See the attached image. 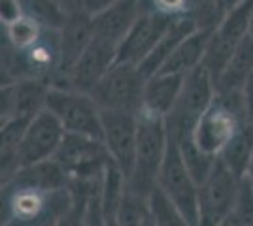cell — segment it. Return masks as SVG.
Returning a JSON list of instances; mask_svg holds the SVG:
<instances>
[{
	"label": "cell",
	"instance_id": "obj_34",
	"mask_svg": "<svg viewBox=\"0 0 253 226\" xmlns=\"http://www.w3.org/2000/svg\"><path fill=\"white\" fill-rule=\"evenodd\" d=\"M221 226H231V225H229V221H227V223H223Z\"/></svg>",
	"mask_w": 253,
	"mask_h": 226
},
{
	"label": "cell",
	"instance_id": "obj_15",
	"mask_svg": "<svg viewBox=\"0 0 253 226\" xmlns=\"http://www.w3.org/2000/svg\"><path fill=\"white\" fill-rule=\"evenodd\" d=\"M117 45L95 36L72 68L68 77V89L89 95L98 85V81L110 72V68L117 63Z\"/></svg>",
	"mask_w": 253,
	"mask_h": 226
},
{
	"label": "cell",
	"instance_id": "obj_25",
	"mask_svg": "<svg viewBox=\"0 0 253 226\" xmlns=\"http://www.w3.org/2000/svg\"><path fill=\"white\" fill-rule=\"evenodd\" d=\"M197 0H140L142 13H151L167 19H193ZM195 21V19H193Z\"/></svg>",
	"mask_w": 253,
	"mask_h": 226
},
{
	"label": "cell",
	"instance_id": "obj_23",
	"mask_svg": "<svg viewBox=\"0 0 253 226\" xmlns=\"http://www.w3.org/2000/svg\"><path fill=\"white\" fill-rule=\"evenodd\" d=\"M148 207L155 226H193L185 219V215L159 189L149 194Z\"/></svg>",
	"mask_w": 253,
	"mask_h": 226
},
{
	"label": "cell",
	"instance_id": "obj_10",
	"mask_svg": "<svg viewBox=\"0 0 253 226\" xmlns=\"http://www.w3.org/2000/svg\"><path fill=\"white\" fill-rule=\"evenodd\" d=\"M102 111V140L117 168L125 173L126 181L134 168L138 145V115L126 111Z\"/></svg>",
	"mask_w": 253,
	"mask_h": 226
},
{
	"label": "cell",
	"instance_id": "obj_7",
	"mask_svg": "<svg viewBox=\"0 0 253 226\" xmlns=\"http://www.w3.org/2000/svg\"><path fill=\"white\" fill-rule=\"evenodd\" d=\"M53 161L76 181H96L102 177L112 157L104 140L84 134H64Z\"/></svg>",
	"mask_w": 253,
	"mask_h": 226
},
{
	"label": "cell",
	"instance_id": "obj_1",
	"mask_svg": "<svg viewBox=\"0 0 253 226\" xmlns=\"http://www.w3.org/2000/svg\"><path fill=\"white\" fill-rule=\"evenodd\" d=\"M72 209L70 187H45L19 173L2 183L0 226H57Z\"/></svg>",
	"mask_w": 253,
	"mask_h": 226
},
{
	"label": "cell",
	"instance_id": "obj_5",
	"mask_svg": "<svg viewBox=\"0 0 253 226\" xmlns=\"http://www.w3.org/2000/svg\"><path fill=\"white\" fill-rule=\"evenodd\" d=\"M45 109L59 119L66 132L102 140V111L91 95L74 89L49 87Z\"/></svg>",
	"mask_w": 253,
	"mask_h": 226
},
{
	"label": "cell",
	"instance_id": "obj_33",
	"mask_svg": "<svg viewBox=\"0 0 253 226\" xmlns=\"http://www.w3.org/2000/svg\"><path fill=\"white\" fill-rule=\"evenodd\" d=\"M146 226H155V223H153V219H151V215L148 217V221H146Z\"/></svg>",
	"mask_w": 253,
	"mask_h": 226
},
{
	"label": "cell",
	"instance_id": "obj_9",
	"mask_svg": "<svg viewBox=\"0 0 253 226\" xmlns=\"http://www.w3.org/2000/svg\"><path fill=\"white\" fill-rule=\"evenodd\" d=\"M157 189L185 215L193 226H199V183L189 172L178 141L169 134V147L159 173Z\"/></svg>",
	"mask_w": 253,
	"mask_h": 226
},
{
	"label": "cell",
	"instance_id": "obj_2",
	"mask_svg": "<svg viewBox=\"0 0 253 226\" xmlns=\"http://www.w3.org/2000/svg\"><path fill=\"white\" fill-rule=\"evenodd\" d=\"M248 121L242 91H217L211 104L199 119L189 140L206 157L219 159V155Z\"/></svg>",
	"mask_w": 253,
	"mask_h": 226
},
{
	"label": "cell",
	"instance_id": "obj_24",
	"mask_svg": "<svg viewBox=\"0 0 253 226\" xmlns=\"http://www.w3.org/2000/svg\"><path fill=\"white\" fill-rule=\"evenodd\" d=\"M148 217H149L148 198L132 193L126 187L125 196H123L121 205H119V211H117L116 226H146Z\"/></svg>",
	"mask_w": 253,
	"mask_h": 226
},
{
	"label": "cell",
	"instance_id": "obj_31",
	"mask_svg": "<svg viewBox=\"0 0 253 226\" xmlns=\"http://www.w3.org/2000/svg\"><path fill=\"white\" fill-rule=\"evenodd\" d=\"M248 183L252 185V189H253V155H252V159H250V164H248V172H246V177H244Z\"/></svg>",
	"mask_w": 253,
	"mask_h": 226
},
{
	"label": "cell",
	"instance_id": "obj_11",
	"mask_svg": "<svg viewBox=\"0 0 253 226\" xmlns=\"http://www.w3.org/2000/svg\"><path fill=\"white\" fill-rule=\"evenodd\" d=\"M64 134H66V130L59 123V119L55 117L49 109H42L27 127L21 143L17 147L19 170L53 159L63 141Z\"/></svg>",
	"mask_w": 253,
	"mask_h": 226
},
{
	"label": "cell",
	"instance_id": "obj_22",
	"mask_svg": "<svg viewBox=\"0 0 253 226\" xmlns=\"http://www.w3.org/2000/svg\"><path fill=\"white\" fill-rule=\"evenodd\" d=\"M253 155V123H246L240 132L232 138V141L227 145V149L219 155V161L231 170L236 177L244 179L248 172V164Z\"/></svg>",
	"mask_w": 253,
	"mask_h": 226
},
{
	"label": "cell",
	"instance_id": "obj_26",
	"mask_svg": "<svg viewBox=\"0 0 253 226\" xmlns=\"http://www.w3.org/2000/svg\"><path fill=\"white\" fill-rule=\"evenodd\" d=\"M25 13L40 19L45 27L61 29L66 21V11L55 2V0H19Z\"/></svg>",
	"mask_w": 253,
	"mask_h": 226
},
{
	"label": "cell",
	"instance_id": "obj_28",
	"mask_svg": "<svg viewBox=\"0 0 253 226\" xmlns=\"http://www.w3.org/2000/svg\"><path fill=\"white\" fill-rule=\"evenodd\" d=\"M117 0H76V8L84 10L89 15H98L100 11H104L106 8H110L112 4H116Z\"/></svg>",
	"mask_w": 253,
	"mask_h": 226
},
{
	"label": "cell",
	"instance_id": "obj_30",
	"mask_svg": "<svg viewBox=\"0 0 253 226\" xmlns=\"http://www.w3.org/2000/svg\"><path fill=\"white\" fill-rule=\"evenodd\" d=\"M55 2H57V4H59L66 13L76 8V0H55Z\"/></svg>",
	"mask_w": 253,
	"mask_h": 226
},
{
	"label": "cell",
	"instance_id": "obj_3",
	"mask_svg": "<svg viewBox=\"0 0 253 226\" xmlns=\"http://www.w3.org/2000/svg\"><path fill=\"white\" fill-rule=\"evenodd\" d=\"M169 147V129L165 117L153 115L146 109L138 113V145L134 168L126 181L132 193L149 198L157 189V179Z\"/></svg>",
	"mask_w": 253,
	"mask_h": 226
},
{
	"label": "cell",
	"instance_id": "obj_6",
	"mask_svg": "<svg viewBox=\"0 0 253 226\" xmlns=\"http://www.w3.org/2000/svg\"><path fill=\"white\" fill-rule=\"evenodd\" d=\"M148 77L134 65L116 63L110 72L89 93L100 109L140 113L144 106V89Z\"/></svg>",
	"mask_w": 253,
	"mask_h": 226
},
{
	"label": "cell",
	"instance_id": "obj_4",
	"mask_svg": "<svg viewBox=\"0 0 253 226\" xmlns=\"http://www.w3.org/2000/svg\"><path fill=\"white\" fill-rule=\"evenodd\" d=\"M215 93H217L215 81L204 66H199L197 70L185 75L178 102L169 117L165 119L169 134L174 140L179 141L189 138L201 115L211 104Z\"/></svg>",
	"mask_w": 253,
	"mask_h": 226
},
{
	"label": "cell",
	"instance_id": "obj_16",
	"mask_svg": "<svg viewBox=\"0 0 253 226\" xmlns=\"http://www.w3.org/2000/svg\"><path fill=\"white\" fill-rule=\"evenodd\" d=\"M142 15L140 0H117L110 8L93 17L95 36L119 47L126 32Z\"/></svg>",
	"mask_w": 253,
	"mask_h": 226
},
{
	"label": "cell",
	"instance_id": "obj_13",
	"mask_svg": "<svg viewBox=\"0 0 253 226\" xmlns=\"http://www.w3.org/2000/svg\"><path fill=\"white\" fill-rule=\"evenodd\" d=\"M49 83L42 79H21L2 83L0 91V119L8 123L13 119L32 121L42 109H45V98Z\"/></svg>",
	"mask_w": 253,
	"mask_h": 226
},
{
	"label": "cell",
	"instance_id": "obj_29",
	"mask_svg": "<svg viewBox=\"0 0 253 226\" xmlns=\"http://www.w3.org/2000/svg\"><path fill=\"white\" fill-rule=\"evenodd\" d=\"M242 97H244V106H246L248 119H250V123H253V72L248 75V79L244 83Z\"/></svg>",
	"mask_w": 253,
	"mask_h": 226
},
{
	"label": "cell",
	"instance_id": "obj_8",
	"mask_svg": "<svg viewBox=\"0 0 253 226\" xmlns=\"http://www.w3.org/2000/svg\"><path fill=\"white\" fill-rule=\"evenodd\" d=\"M242 181L223 161H215L210 173L199 183V226H221L229 221Z\"/></svg>",
	"mask_w": 253,
	"mask_h": 226
},
{
	"label": "cell",
	"instance_id": "obj_21",
	"mask_svg": "<svg viewBox=\"0 0 253 226\" xmlns=\"http://www.w3.org/2000/svg\"><path fill=\"white\" fill-rule=\"evenodd\" d=\"M253 72V36L246 32L242 42L232 53L229 65L215 81L217 91H242L248 75Z\"/></svg>",
	"mask_w": 253,
	"mask_h": 226
},
{
	"label": "cell",
	"instance_id": "obj_27",
	"mask_svg": "<svg viewBox=\"0 0 253 226\" xmlns=\"http://www.w3.org/2000/svg\"><path fill=\"white\" fill-rule=\"evenodd\" d=\"M231 226H253V189L246 179L242 181L238 200L229 217Z\"/></svg>",
	"mask_w": 253,
	"mask_h": 226
},
{
	"label": "cell",
	"instance_id": "obj_17",
	"mask_svg": "<svg viewBox=\"0 0 253 226\" xmlns=\"http://www.w3.org/2000/svg\"><path fill=\"white\" fill-rule=\"evenodd\" d=\"M185 81V75L176 74H155L151 75L146 81V89H144V106L153 115L159 117H169L170 111L174 109L176 102L181 93V87Z\"/></svg>",
	"mask_w": 253,
	"mask_h": 226
},
{
	"label": "cell",
	"instance_id": "obj_12",
	"mask_svg": "<svg viewBox=\"0 0 253 226\" xmlns=\"http://www.w3.org/2000/svg\"><path fill=\"white\" fill-rule=\"evenodd\" d=\"M95 38L93 15L85 13L80 8L68 11L66 21L61 27V66L51 79V87L68 89V77L78 59L84 55L89 43Z\"/></svg>",
	"mask_w": 253,
	"mask_h": 226
},
{
	"label": "cell",
	"instance_id": "obj_32",
	"mask_svg": "<svg viewBox=\"0 0 253 226\" xmlns=\"http://www.w3.org/2000/svg\"><path fill=\"white\" fill-rule=\"evenodd\" d=\"M225 2H227V11H229L231 8H234V6H236L240 0H225Z\"/></svg>",
	"mask_w": 253,
	"mask_h": 226
},
{
	"label": "cell",
	"instance_id": "obj_18",
	"mask_svg": "<svg viewBox=\"0 0 253 226\" xmlns=\"http://www.w3.org/2000/svg\"><path fill=\"white\" fill-rule=\"evenodd\" d=\"M211 29H197L193 34H189L183 42L174 49L170 55L167 65L161 68L159 74H176V75H187L193 70H197L204 63L206 47L210 42Z\"/></svg>",
	"mask_w": 253,
	"mask_h": 226
},
{
	"label": "cell",
	"instance_id": "obj_19",
	"mask_svg": "<svg viewBox=\"0 0 253 226\" xmlns=\"http://www.w3.org/2000/svg\"><path fill=\"white\" fill-rule=\"evenodd\" d=\"M197 29H199L197 23L193 21L191 17H187V19H176V21L170 25V29L167 31V34L161 38V42L157 43V47L146 57V61H144L142 65L138 66L140 72L146 75L148 79L151 75L159 74L161 68L167 65L170 55L174 53V49H176L189 34L195 32Z\"/></svg>",
	"mask_w": 253,
	"mask_h": 226
},
{
	"label": "cell",
	"instance_id": "obj_14",
	"mask_svg": "<svg viewBox=\"0 0 253 226\" xmlns=\"http://www.w3.org/2000/svg\"><path fill=\"white\" fill-rule=\"evenodd\" d=\"M172 23L174 21L167 17L142 13L138 21L132 25V29L126 32L123 42L119 43L117 63L140 66L146 61V57L157 47V43L167 34Z\"/></svg>",
	"mask_w": 253,
	"mask_h": 226
},
{
	"label": "cell",
	"instance_id": "obj_20",
	"mask_svg": "<svg viewBox=\"0 0 253 226\" xmlns=\"http://www.w3.org/2000/svg\"><path fill=\"white\" fill-rule=\"evenodd\" d=\"M47 29L49 27H45L40 19L23 11L17 17L2 23V49L25 51L38 42Z\"/></svg>",
	"mask_w": 253,
	"mask_h": 226
}]
</instances>
